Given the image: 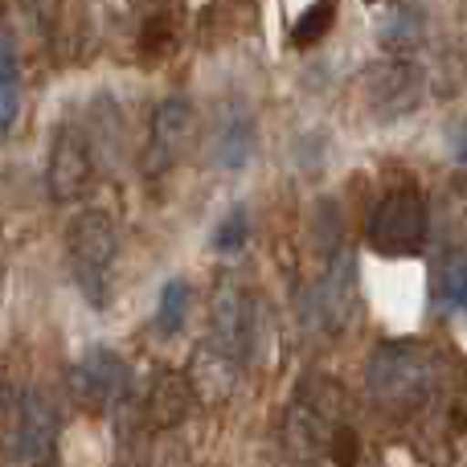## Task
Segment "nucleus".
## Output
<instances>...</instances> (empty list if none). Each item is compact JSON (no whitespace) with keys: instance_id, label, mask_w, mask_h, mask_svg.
I'll return each instance as SVG.
<instances>
[{"instance_id":"obj_14","label":"nucleus","mask_w":467,"mask_h":467,"mask_svg":"<svg viewBox=\"0 0 467 467\" xmlns=\"http://www.w3.org/2000/svg\"><path fill=\"white\" fill-rule=\"evenodd\" d=\"M435 296L447 312H467V254L463 250L443 258V266L435 275Z\"/></svg>"},{"instance_id":"obj_7","label":"nucleus","mask_w":467,"mask_h":467,"mask_svg":"<svg viewBox=\"0 0 467 467\" xmlns=\"http://www.w3.org/2000/svg\"><path fill=\"white\" fill-rule=\"evenodd\" d=\"M90 177H95V144H90L82 123H62L49 144V164H46V185L57 202H74L87 193Z\"/></svg>"},{"instance_id":"obj_2","label":"nucleus","mask_w":467,"mask_h":467,"mask_svg":"<svg viewBox=\"0 0 467 467\" xmlns=\"http://www.w3.org/2000/svg\"><path fill=\"white\" fill-rule=\"evenodd\" d=\"M435 361L414 340H386L365 361V389L381 406H414L431 394Z\"/></svg>"},{"instance_id":"obj_12","label":"nucleus","mask_w":467,"mask_h":467,"mask_svg":"<svg viewBox=\"0 0 467 467\" xmlns=\"http://www.w3.org/2000/svg\"><path fill=\"white\" fill-rule=\"evenodd\" d=\"M422 33H427V13H422L419 0H402L394 5L386 16L378 21V46L386 54H410L422 46Z\"/></svg>"},{"instance_id":"obj_18","label":"nucleus","mask_w":467,"mask_h":467,"mask_svg":"<svg viewBox=\"0 0 467 467\" xmlns=\"http://www.w3.org/2000/svg\"><path fill=\"white\" fill-rule=\"evenodd\" d=\"M193 373H197V381H202V394H210V398H226L234 378H238V369H234L226 357L213 353L210 345H202V353H197V361H193Z\"/></svg>"},{"instance_id":"obj_20","label":"nucleus","mask_w":467,"mask_h":467,"mask_svg":"<svg viewBox=\"0 0 467 467\" xmlns=\"http://www.w3.org/2000/svg\"><path fill=\"white\" fill-rule=\"evenodd\" d=\"M246 242H250V213L246 205H234L218 222V230H213V250L218 254H238V250H246Z\"/></svg>"},{"instance_id":"obj_16","label":"nucleus","mask_w":467,"mask_h":467,"mask_svg":"<svg viewBox=\"0 0 467 467\" xmlns=\"http://www.w3.org/2000/svg\"><path fill=\"white\" fill-rule=\"evenodd\" d=\"M16 111H21V74L8 37H0V136L16 123Z\"/></svg>"},{"instance_id":"obj_5","label":"nucleus","mask_w":467,"mask_h":467,"mask_svg":"<svg viewBox=\"0 0 467 467\" xmlns=\"http://www.w3.org/2000/svg\"><path fill=\"white\" fill-rule=\"evenodd\" d=\"M353 304H357V258L353 250H337V258L320 275V283H312V291L304 296V320L316 332H340L348 324V316H353Z\"/></svg>"},{"instance_id":"obj_13","label":"nucleus","mask_w":467,"mask_h":467,"mask_svg":"<svg viewBox=\"0 0 467 467\" xmlns=\"http://www.w3.org/2000/svg\"><path fill=\"white\" fill-rule=\"evenodd\" d=\"M254 148H258L254 119L250 115H230L218 128V136H213V164L226 172H238L254 161Z\"/></svg>"},{"instance_id":"obj_17","label":"nucleus","mask_w":467,"mask_h":467,"mask_svg":"<svg viewBox=\"0 0 467 467\" xmlns=\"http://www.w3.org/2000/svg\"><path fill=\"white\" fill-rule=\"evenodd\" d=\"M189 406V386L177 378V373H161V381L152 386V398H148V410H152L156 422H177Z\"/></svg>"},{"instance_id":"obj_4","label":"nucleus","mask_w":467,"mask_h":467,"mask_svg":"<svg viewBox=\"0 0 467 467\" xmlns=\"http://www.w3.org/2000/svg\"><path fill=\"white\" fill-rule=\"evenodd\" d=\"M365 238L381 258H414L427 242V205L410 189H394L369 210Z\"/></svg>"},{"instance_id":"obj_11","label":"nucleus","mask_w":467,"mask_h":467,"mask_svg":"<svg viewBox=\"0 0 467 467\" xmlns=\"http://www.w3.org/2000/svg\"><path fill=\"white\" fill-rule=\"evenodd\" d=\"M422 99V70L410 66L406 57L386 62L369 74V103L381 119H398V115L414 111Z\"/></svg>"},{"instance_id":"obj_10","label":"nucleus","mask_w":467,"mask_h":467,"mask_svg":"<svg viewBox=\"0 0 467 467\" xmlns=\"http://www.w3.org/2000/svg\"><path fill=\"white\" fill-rule=\"evenodd\" d=\"M57 439V406L41 394L37 386L25 389L21 406H16V431H13V451L25 463H46Z\"/></svg>"},{"instance_id":"obj_8","label":"nucleus","mask_w":467,"mask_h":467,"mask_svg":"<svg viewBox=\"0 0 467 467\" xmlns=\"http://www.w3.org/2000/svg\"><path fill=\"white\" fill-rule=\"evenodd\" d=\"M250 337H254V312L250 299L242 296V287L222 283V291L213 296V316H210V340L205 345L218 357H226L234 369H242L250 357Z\"/></svg>"},{"instance_id":"obj_19","label":"nucleus","mask_w":467,"mask_h":467,"mask_svg":"<svg viewBox=\"0 0 467 467\" xmlns=\"http://www.w3.org/2000/svg\"><path fill=\"white\" fill-rule=\"evenodd\" d=\"M332 21H337V0H316V5L296 21V29H291V46L296 49L316 46V41L332 29Z\"/></svg>"},{"instance_id":"obj_15","label":"nucleus","mask_w":467,"mask_h":467,"mask_svg":"<svg viewBox=\"0 0 467 467\" xmlns=\"http://www.w3.org/2000/svg\"><path fill=\"white\" fill-rule=\"evenodd\" d=\"M189 304H193V287H189L185 279H169L161 287V304H156V328H161L164 337L181 332L189 320Z\"/></svg>"},{"instance_id":"obj_3","label":"nucleus","mask_w":467,"mask_h":467,"mask_svg":"<svg viewBox=\"0 0 467 467\" xmlns=\"http://www.w3.org/2000/svg\"><path fill=\"white\" fill-rule=\"evenodd\" d=\"M337 419H340V389H337V381L307 378L304 386H299V394L291 398L287 427H283L287 447L296 451V460H304V463L320 460V455L328 451V443L337 439V427H340Z\"/></svg>"},{"instance_id":"obj_24","label":"nucleus","mask_w":467,"mask_h":467,"mask_svg":"<svg viewBox=\"0 0 467 467\" xmlns=\"http://www.w3.org/2000/svg\"><path fill=\"white\" fill-rule=\"evenodd\" d=\"M365 5H378V0H365Z\"/></svg>"},{"instance_id":"obj_21","label":"nucleus","mask_w":467,"mask_h":467,"mask_svg":"<svg viewBox=\"0 0 467 467\" xmlns=\"http://www.w3.org/2000/svg\"><path fill=\"white\" fill-rule=\"evenodd\" d=\"M0 287H5V266H0Z\"/></svg>"},{"instance_id":"obj_1","label":"nucleus","mask_w":467,"mask_h":467,"mask_svg":"<svg viewBox=\"0 0 467 467\" xmlns=\"http://www.w3.org/2000/svg\"><path fill=\"white\" fill-rule=\"evenodd\" d=\"M66 254L78 296L90 307H107L115 279V226L103 210H82L66 230Z\"/></svg>"},{"instance_id":"obj_9","label":"nucleus","mask_w":467,"mask_h":467,"mask_svg":"<svg viewBox=\"0 0 467 467\" xmlns=\"http://www.w3.org/2000/svg\"><path fill=\"white\" fill-rule=\"evenodd\" d=\"M128 386H131V373H128V365H123V357L111 353V348H90V353L70 369L74 398H78L82 406H90V410L115 406L123 394H128Z\"/></svg>"},{"instance_id":"obj_23","label":"nucleus","mask_w":467,"mask_h":467,"mask_svg":"<svg viewBox=\"0 0 467 467\" xmlns=\"http://www.w3.org/2000/svg\"><path fill=\"white\" fill-rule=\"evenodd\" d=\"M41 467H57V463H49V460H46V463H41Z\"/></svg>"},{"instance_id":"obj_6","label":"nucleus","mask_w":467,"mask_h":467,"mask_svg":"<svg viewBox=\"0 0 467 467\" xmlns=\"http://www.w3.org/2000/svg\"><path fill=\"white\" fill-rule=\"evenodd\" d=\"M197 140V111L189 99L172 95L156 107L152 128H148V152H144V172L148 177H164L189 156Z\"/></svg>"},{"instance_id":"obj_22","label":"nucleus","mask_w":467,"mask_h":467,"mask_svg":"<svg viewBox=\"0 0 467 467\" xmlns=\"http://www.w3.org/2000/svg\"><path fill=\"white\" fill-rule=\"evenodd\" d=\"M0 402H5V386H0Z\"/></svg>"}]
</instances>
